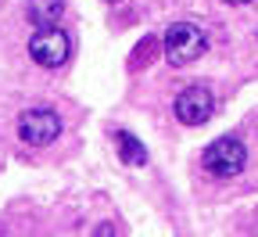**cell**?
<instances>
[{
	"label": "cell",
	"mask_w": 258,
	"mask_h": 237,
	"mask_svg": "<svg viewBox=\"0 0 258 237\" xmlns=\"http://www.w3.org/2000/svg\"><path fill=\"white\" fill-rule=\"evenodd\" d=\"M244 162H247V148H244L240 137H233V133H226V137L212 140V144L205 148V155H201V165L208 169L212 176H219V180L237 176L240 169H244Z\"/></svg>",
	"instance_id": "obj_1"
},
{
	"label": "cell",
	"mask_w": 258,
	"mask_h": 237,
	"mask_svg": "<svg viewBox=\"0 0 258 237\" xmlns=\"http://www.w3.org/2000/svg\"><path fill=\"white\" fill-rule=\"evenodd\" d=\"M208 40H205V32L201 25H194V22H176L165 29V58L169 65H190V61H198L205 54Z\"/></svg>",
	"instance_id": "obj_2"
},
{
	"label": "cell",
	"mask_w": 258,
	"mask_h": 237,
	"mask_svg": "<svg viewBox=\"0 0 258 237\" xmlns=\"http://www.w3.org/2000/svg\"><path fill=\"white\" fill-rule=\"evenodd\" d=\"M72 54V40L64 29H36L29 40V58L40 65V69H61Z\"/></svg>",
	"instance_id": "obj_3"
},
{
	"label": "cell",
	"mask_w": 258,
	"mask_h": 237,
	"mask_svg": "<svg viewBox=\"0 0 258 237\" xmlns=\"http://www.w3.org/2000/svg\"><path fill=\"white\" fill-rule=\"evenodd\" d=\"M61 133V115L54 108H29L18 119V137L29 148H47L50 140H57Z\"/></svg>",
	"instance_id": "obj_4"
},
{
	"label": "cell",
	"mask_w": 258,
	"mask_h": 237,
	"mask_svg": "<svg viewBox=\"0 0 258 237\" xmlns=\"http://www.w3.org/2000/svg\"><path fill=\"white\" fill-rule=\"evenodd\" d=\"M172 112L183 126H205L215 112V97L208 86H186V90H179Z\"/></svg>",
	"instance_id": "obj_5"
},
{
	"label": "cell",
	"mask_w": 258,
	"mask_h": 237,
	"mask_svg": "<svg viewBox=\"0 0 258 237\" xmlns=\"http://www.w3.org/2000/svg\"><path fill=\"white\" fill-rule=\"evenodd\" d=\"M64 15V0H25V18L40 29H54Z\"/></svg>",
	"instance_id": "obj_6"
},
{
	"label": "cell",
	"mask_w": 258,
	"mask_h": 237,
	"mask_svg": "<svg viewBox=\"0 0 258 237\" xmlns=\"http://www.w3.org/2000/svg\"><path fill=\"white\" fill-rule=\"evenodd\" d=\"M115 144H118V155H122L125 165H147V148L133 137V133L118 129V133H115Z\"/></svg>",
	"instance_id": "obj_7"
},
{
	"label": "cell",
	"mask_w": 258,
	"mask_h": 237,
	"mask_svg": "<svg viewBox=\"0 0 258 237\" xmlns=\"http://www.w3.org/2000/svg\"><path fill=\"white\" fill-rule=\"evenodd\" d=\"M93 237H115V226L111 223H97L93 226Z\"/></svg>",
	"instance_id": "obj_8"
},
{
	"label": "cell",
	"mask_w": 258,
	"mask_h": 237,
	"mask_svg": "<svg viewBox=\"0 0 258 237\" xmlns=\"http://www.w3.org/2000/svg\"><path fill=\"white\" fill-rule=\"evenodd\" d=\"M226 4H251V0H226Z\"/></svg>",
	"instance_id": "obj_9"
}]
</instances>
